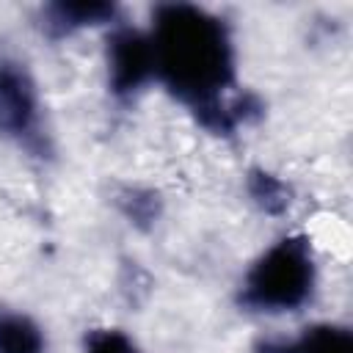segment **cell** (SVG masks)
Wrapping results in <instances>:
<instances>
[{"label": "cell", "instance_id": "1", "mask_svg": "<svg viewBox=\"0 0 353 353\" xmlns=\"http://www.w3.org/2000/svg\"><path fill=\"white\" fill-rule=\"evenodd\" d=\"M154 52V80L199 113L223 124L237 119L226 91L237 77V52L229 25L190 3L157 6L146 30Z\"/></svg>", "mask_w": 353, "mask_h": 353}, {"label": "cell", "instance_id": "2", "mask_svg": "<svg viewBox=\"0 0 353 353\" xmlns=\"http://www.w3.org/2000/svg\"><path fill=\"white\" fill-rule=\"evenodd\" d=\"M317 265L306 237L287 234L270 243L245 270L240 301L259 314H290L312 301Z\"/></svg>", "mask_w": 353, "mask_h": 353}, {"label": "cell", "instance_id": "3", "mask_svg": "<svg viewBox=\"0 0 353 353\" xmlns=\"http://www.w3.org/2000/svg\"><path fill=\"white\" fill-rule=\"evenodd\" d=\"M108 85L116 97L130 99L154 80V52L146 30L113 25L105 50Z\"/></svg>", "mask_w": 353, "mask_h": 353}, {"label": "cell", "instance_id": "4", "mask_svg": "<svg viewBox=\"0 0 353 353\" xmlns=\"http://www.w3.org/2000/svg\"><path fill=\"white\" fill-rule=\"evenodd\" d=\"M41 127V99L30 74L14 63L0 61V135L3 138H33Z\"/></svg>", "mask_w": 353, "mask_h": 353}, {"label": "cell", "instance_id": "5", "mask_svg": "<svg viewBox=\"0 0 353 353\" xmlns=\"http://www.w3.org/2000/svg\"><path fill=\"white\" fill-rule=\"evenodd\" d=\"M262 353H353V336L345 325L314 323L301 328L295 336L268 342Z\"/></svg>", "mask_w": 353, "mask_h": 353}, {"label": "cell", "instance_id": "6", "mask_svg": "<svg viewBox=\"0 0 353 353\" xmlns=\"http://www.w3.org/2000/svg\"><path fill=\"white\" fill-rule=\"evenodd\" d=\"M0 353H47V336L30 314L0 309Z\"/></svg>", "mask_w": 353, "mask_h": 353}, {"label": "cell", "instance_id": "7", "mask_svg": "<svg viewBox=\"0 0 353 353\" xmlns=\"http://www.w3.org/2000/svg\"><path fill=\"white\" fill-rule=\"evenodd\" d=\"M116 8L105 3H58L44 11V25L55 28L58 33H72L91 25H116Z\"/></svg>", "mask_w": 353, "mask_h": 353}, {"label": "cell", "instance_id": "8", "mask_svg": "<svg viewBox=\"0 0 353 353\" xmlns=\"http://www.w3.org/2000/svg\"><path fill=\"white\" fill-rule=\"evenodd\" d=\"M83 353H141L135 339L121 328H94L83 339Z\"/></svg>", "mask_w": 353, "mask_h": 353}, {"label": "cell", "instance_id": "9", "mask_svg": "<svg viewBox=\"0 0 353 353\" xmlns=\"http://www.w3.org/2000/svg\"><path fill=\"white\" fill-rule=\"evenodd\" d=\"M251 196H254V201H256L262 210H268V212H279V210H284L287 201H290V199H287V185L279 182L276 176L265 174V171L254 174V179H251Z\"/></svg>", "mask_w": 353, "mask_h": 353}]
</instances>
